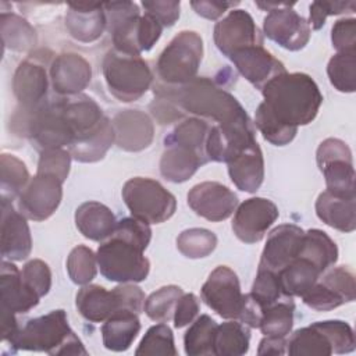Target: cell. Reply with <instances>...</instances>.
<instances>
[{"label": "cell", "mask_w": 356, "mask_h": 356, "mask_svg": "<svg viewBox=\"0 0 356 356\" xmlns=\"http://www.w3.org/2000/svg\"><path fill=\"white\" fill-rule=\"evenodd\" d=\"M152 238L147 222L125 217L117 221L113 234L97 249L96 259L102 275L113 282L135 284L147 278L150 263L145 257Z\"/></svg>", "instance_id": "cell-1"}, {"label": "cell", "mask_w": 356, "mask_h": 356, "mask_svg": "<svg viewBox=\"0 0 356 356\" xmlns=\"http://www.w3.org/2000/svg\"><path fill=\"white\" fill-rule=\"evenodd\" d=\"M263 103L284 125L296 128L310 124L323 103V95L312 76L303 72H282L263 88Z\"/></svg>", "instance_id": "cell-2"}, {"label": "cell", "mask_w": 356, "mask_h": 356, "mask_svg": "<svg viewBox=\"0 0 356 356\" xmlns=\"http://www.w3.org/2000/svg\"><path fill=\"white\" fill-rule=\"evenodd\" d=\"M154 95L171 100L184 111L210 118L217 124H228L249 117L229 92L206 76H196L179 86L159 85L154 88Z\"/></svg>", "instance_id": "cell-3"}, {"label": "cell", "mask_w": 356, "mask_h": 356, "mask_svg": "<svg viewBox=\"0 0 356 356\" xmlns=\"http://www.w3.org/2000/svg\"><path fill=\"white\" fill-rule=\"evenodd\" d=\"M13 348L19 350L46 352L49 355H88L81 339L68 324L64 310L31 318L8 339Z\"/></svg>", "instance_id": "cell-4"}, {"label": "cell", "mask_w": 356, "mask_h": 356, "mask_svg": "<svg viewBox=\"0 0 356 356\" xmlns=\"http://www.w3.org/2000/svg\"><path fill=\"white\" fill-rule=\"evenodd\" d=\"M103 75L110 93L125 103L142 97L153 82V74L140 56L115 49L104 56Z\"/></svg>", "instance_id": "cell-5"}, {"label": "cell", "mask_w": 356, "mask_h": 356, "mask_svg": "<svg viewBox=\"0 0 356 356\" xmlns=\"http://www.w3.org/2000/svg\"><path fill=\"white\" fill-rule=\"evenodd\" d=\"M76 309L92 323H104L114 313L128 310L139 314L143 310L145 293L134 284H121L111 291L100 285H83L76 293Z\"/></svg>", "instance_id": "cell-6"}, {"label": "cell", "mask_w": 356, "mask_h": 356, "mask_svg": "<svg viewBox=\"0 0 356 356\" xmlns=\"http://www.w3.org/2000/svg\"><path fill=\"white\" fill-rule=\"evenodd\" d=\"M203 57V40L193 31L175 35L161 51L156 68L164 85L179 86L196 78Z\"/></svg>", "instance_id": "cell-7"}, {"label": "cell", "mask_w": 356, "mask_h": 356, "mask_svg": "<svg viewBox=\"0 0 356 356\" xmlns=\"http://www.w3.org/2000/svg\"><path fill=\"white\" fill-rule=\"evenodd\" d=\"M122 199L132 217L147 224H160L172 217L177 200L160 182L135 177L122 186Z\"/></svg>", "instance_id": "cell-8"}, {"label": "cell", "mask_w": 356, "mask_h": 356, "mask_svg": "<svg viewBox=\"0 0 356 356\" xmlns=\"http://www.w3.org/2000/svg\"><path fill=\"white\" fill-rule=\"evenodd\" d=\"M327 191L335 196L355 197V168L349 146L337 138L323 140L316 153Z\"/></svg>", "instance_id": "cell-9"}, {"label": "cell", "mask_w": 356, "mask_h": 356, "mask_svg": "<svg viewBox=\"0 0 356 356\" xmlns=\"http://www.w3.org/2000/svg\"><path fill=\"white\" fill-rule=\"evenodd\" d=\"M200 295L204 303L222 318H239L245 295L241 291L238 275L229 267H216L203 284Z\"/></svg>", "instance_id": "cell-10"}, {"label": "cell", "mask_w": 356, "mask_h": 356, "mask_svg": "<svg viewBox=\"0 0 356 356\" xmlns=\"http://www.w3.org/2000/svg\"><path fill=\"white\" fill-rule=\"evenodd\" d=\"M355 274L345 266L328 270L314 285L302 295L305 305L317 310L328 312L341 305L355 300Z\"/></svg>", "instance_id": "cell-11"}, {"label": "cell", "mask_w": 356, "mask_h": 356, "mask_svg": "<svg viewBox=\"0 0 356 356\" xmlns=\"http://www.w3.org/2000/svg\"><path fill=\"white\" fill-rule=\"evenodd\" d=\"M293 4L280 3L277 8L268 11L263 21L264 35L281 47L296 51L303 49L312 35L309 22L292 10Z\"/></svg>", "instance_id": "cell-12"}, {"label": "cell", "mask_w": 356, "mask_h": 356, "mask_svg": "<svg viewBox=\"0 0 356 356\" xmlns=\"http://www.w3.org/2000/svg\"><path fill=\"white\" fill-rule=\"evenodd\" d=\"M63 182L56 177L36 174L18 195L19 211L29 220L43 221L60 206Z\"/></svg>", "instance_id": "cell-13"}, {"label": "cell", "mask_w": 356, "mask_h": 356, "mask_svg": "<svg viewBox=\"0 0 356 356\" xmlns=\"http://www.w3.org/2000/svg\"><path fill=\"white\" fill-rule=\"evenodd\" d=\"M253 142H256L254 125L249 117L228 124H216L207 135L206 154L209 160L228 163Z\"/></svg>", "instance_id": "cell-14"}, {"label": "cell", "mask_w": 356, "mask_h": 356, "mask_svg": "<svg viewBox=\"0 0 356 356\" xmlns=\"http://www.w3.org/2000/svg\"><path fill=\"white\" fill-rule=\"evenodd\" d=\"M278 207L268 199L250 197L235 209L232 231L245 243H256L263 239L267 229L278 218Z\"/></svg>", "instance_id": "cell-15"}, {"label": "cell", "mask_w": 356, "mask_h": 356, "mask_svg": "<svg viewBox=\"0 0 356 356\" xmlns=\"http://www.w3.org/2000/svg\"><path fill=\"white\" fill-rule=\"evenodd\" d=\"M214 43L224 56L249 47L263 46V36L252 15L245 10H231L214 26Z\"/></svg>", "instance_id": "cell-16"}, {"label": "cell", "mask_w": 356, "mask_h": 356, "mask_svg": "<svg viewBox=\"0 0 356 356\" xmlns=\"http://www.w3.org/2000/svg\"><path fill=\"white\" fill-rule=\"evenodd\" d=\"M108 32L113 35L114 49L122 53L140 56L142 51L150 50L160 39L163 25L150 14H136L120 22Z\"/></svg>", "instance_id": "cell-17"}, {"label": "cell", "mask_w": 356, "mask_h": 356, "mask_svg": "<svg viewBox=\"0 0 356 356\" xmlns=\"http://www.w3.org/2000/svg\"><path fill=\"white\" fill-rule=\"evenodd\" d=\"M47 88L49 76L44 58L35 53L19 63L13 78V92L19 103V108L32 110L43 104Z\"/></svg>", "instance_id": "cell-18"}, {"label": "cell", "mask_w": 356, "mask_h": 356, "mask_svg": "<svg viewBox=\"0 0 356 356\" xmlns=\"http://www.w3.org/2000/svg\"><path fill=\"white\" fill-rule=\"evenodd\" d=\"M189 207L209 221L227 220L238 206L236 195L225 185L206 181L195 185L188 193Z\"/></svg>", "instance_id": "cell-19"}, {"label": "cell", "mask_w": 356, "mask_h": 356, "mask_svg": "<svg viewBox=\"0 0 356 356\" xmlns=\"http://www.w3.org/2000/svg\"><path fill=\"white\" fill-rule=\"evenodd\" d=\"M305 231L293 224H282L275 227L267 238L261 252L259 268L273 273L281 271L300 252Z\"/></svg>", "instance_id": "cell-20"}, {"label": "cell", "mask_w": 356, "mask_h": 356, "mask_svg": "<svg viewBox=\"0 0 356 356\" xmlns=\"http://www.w3.org/2000/svg\"><path fill=\"white\" fill-rule=\"evenodd\" d=\"M49 75L56 93L75 96L89 85L92 78L90 64L76 53H61L50 64Z\"/></svg>", "instance_id": "cell-21"}, {"label": "cell", "mask_w": 356, "mask_h": 356, "mask_svg": "<svg viewBox=\"0 0 356 356\" xmlns=\"http://www.w3.org/2000/svg\"><path fill=\"white\" fill-rule=\"evenodd\" d=\"M236 70L257 89L274 76L285 72L284 64L263 46H249L234 51L229 56Z\"/></svg>", "instance_id": "cell-22"}, {"label": "cell", "mask_w": 356, "mask_h": 356, "mask_svg": "<svg viewBox=\"0 0 356 356\" xmlns=\"http://www.w3.org/2000/svg\"><path fill=\"white\" fill-rule=\"evenodd\" d=\"M113 129L114 143L127 152H139L146 149L154 134V127L150 117L139 110H124L114 115Z\"/></svg>", "instance_id": "cell-23"}, {"label": "cell", "mask_w": 356, "mask_h": 356, "mask_svg": "<svg viewBox=\"0 0 356 356\" xmlns=\"http://www.w3.org/2000/svg\"><path fill=\"white\" fill-rule=\"evenodd\" d=\"M32 238L26 217L13 207V202H1V254L10 260H24L31 254Z\"/></svg>", "instance_id": "cell-24"}, {"label": "cell", "mask_w": 356, "mask_h": 356, "mask_svg": "<svg viewBox=\"0 0 356 356\" xmlns=\"http://www.w3.org/2000/svg\"><path fill=\"white\" fill-rule=\"evenodd\" d=\"M65 26L70 35L79 42L89 43L99 39L107 29L103 3H70Z\"/></svg>", "instance_id": "cell-25"}, {"label": "cell", "mask_w": 356, "mask_h": 356, "mask_svg": "<svg viewBox=\"0 0 356 356\" xmlns=\"http://www.w3.org/2000/svg\"><path fill=\"white\" fill-rule=\"evenodd\" d=\"M1 309L26 313L39 303V296L24 282L21 271L11 261H1L0 270Z\"/></svg>", "instance_id": "cell-26"}, {"label": "cell", "mask_w": 356, "mask_h": 356, "mask_svg": "<svg viewBox=\"0 0 356 356\" xmlns=\"http://www.w3.org/2000/svg\"><path fill=\"white\" fill-rule=\"evenodd\" d=\"M228 174L235 186L243 192H256L264 178V159L257 145L253 142L228 163Z\"/></svg>", "instance_id": "cell-27"}, {"label": "cell", "mask_w": 356, "mask_h": 356, "mask_svg": "<svg viewBox=\"0 0 356 356\" xmlns=\"http://www.w3.org/2000/svg\"><path fill=\"white\" fill-rule=\"evenodd\" d=\"M60 104L67 121L74 131V140L95 131L104 118L99 104L85 95H75L68 96L67 99H60Z\"/></svg>", "instance_id": "cell-28"}, {"label": "cell", "mask_w": 356, "mask_h": 356, "mask_svg": "<svg viewBox=\"0 0 356 356\" xmlns=\"http://www.w3.org/2000/svg\"><path fill=\"white\" fill-rule=\"evenodd\" d=\"M75 224L85 238L103 242L113 234L117 221L107 206L90 200L76 209Z\"/></svg>", "instance_id": "cell-29"}, {"label": "cell", "mask_w": 356, "mask_h": 356, "mask_svg": "<svg viewBox=\"0 0 356 356\" xmlns=\"http://www.w3.org/2000/svg\"><path fill=\"white\" fill-rule=\"evenodd\" d=\"M316 213L323 222L338 231L352 232L356 228L355 197L335 196L324 191L316 200Z\"/></svg>", "instance_id": "cell-30"}, {"label": "cell", "mask_w": 356, "mask_h": 356, "mask_svg": "<svg viewBox=\"0 0 356 356\" xmlns=\"http://www.w3.org/2000/svg\"><path fill=\"white\" fill-rule=\"evenodd\" d=\"M140 330L138 314L128 310H121L108 317L102 325L103 345L113 352L127 350Z\"/></svg>", "instance_id": "cell-31"}, {"label": "cell", "mask_w": 356, "mask_h": 356, "mask_svg": "<svg viewBox=\"0 0 356 356\" xmlns=\"http://www.w3.org/2000/svg\"><path fill=\"white\" fill-rule=\"evenodd\" d=\"M114 129L111 121L104 117L100 125L90 134L74 140L68 147L71 157L81 163H95L104 157L114 143Z\"/></svg>", "instance_id": "cell-32"}, {"label": "cell", "mask_w": 356, "mask_h": 356, "mask_svg": "<svg viewBox=\"0 0 356 356\" xmlns=\"http://www.w3.org/2000/svg\"><path fill=\"white\" fill-rule=\"evenodd\" d=\"M204 163L199 154L186 147L165 145L160 160V172L171 182H185Z\"/></svg>", "instance_id": "cell-33"}, {"label": "cell", "mask_w": 356, "mask_h": 356, "mask_svg": "<svg viewBox=\"0 0 356 356\" xmlns=\"http://www.w3.org/2000/svg\"><path fill=\"white\" fill-rule=\"evenodd\" d=\"M277 274L282 292L293 298L306 293L323 273L307 259L296 257Z\"/></svg>", "instance_id": "cell-34"}, {"label": "cell", "mask_w": 356, "mask_h": 356, "mask_svg": "<svg viewBox=\"0 0 356 356\" xmlns=\"http://www.w3.org/2000/svg\"><path fill=\"white\" fill-rule=\"evenodd\" d=\"M286 353L293 356H330L334 353L331 341L320 323L296 330L286 342Z\"/></svg>", "instance_id": "cell-35"}, {"label": "cell", "mask_w": 356, "mask_h": 356, "mask_svg": "<svg viewBox=\"0 0 356 356\" xmlns=\"http://www.w3.org/2000/svg\"><path fill=\"white\" fill-rule=\"evenodd\" d=\"M298 257L307 259L321 273H324L337 263L338 248L324 231L313 228L305 232Z\"/></svg>", "instance_id": "cell-36"}, {"label": "cell", "mask_w": 356, "mask_h": 356, "mask_svg": "<svg viewBox=\"0 0 356 356\" xmlns=\"http://www.w3.org/2000/svg\"><path fill=\"white\" fill-rule=\"evenodd\" d=\"M210 128L211 127L207 124V121L202 118H185L172 129L164 142L165 145H178L186 147L199 154L204 161H209L206 154V140Z\"/></svg>", "instance_id": "cell-37"}, {"label": "cell", "mask_w": 356, "mask_h": 356, "mask_svg": "<svg viewBox=\"0 0 356 356\" xmlns=\"http://www.w3.org/2000/svg\"><path fill=\"white\" fill-rule=\"evenodd\" d=\"M250 334L248 325L238 320H231L217 325L214 338V355L217 356H239L249 349Z\"/></svg>", "instance_id": "cell-38"}, {"label": "cell", "mask_w": 356, "mask_h": 356, "mask_svg": "<svg viewBox=\"0 0 356 356\" xmlns=\"http://www.w3.org/2000/svg\"><path fill=\"white\" fill-rule=\"evenodd\" d=\"M217 323L207 314L196 317L184 337L185 353L189 356L214 355V338Z\"/></svg>", "instance_id": "cell-39"}, {"label": "cell", "mask_w": 356, "mask_h": 356, "mask_svg": "<svg viewBox=\"0 0 356 356\" xmlns=\"http://www.w3.org/2000/svg\"><path fill=\"white\" fill-rule=\"evenodd\" d=\"M1 38L7 49L15 51H25L36 44V32L29 22L19 15L11 13H1L0 18Z\"/></svg>", "instance_id": "cell-40"}, {"label": "cell", "mask_w": 356, "mask_h": 356, "mask_svg": "<svg viewBox=\"0 0 356 356\" xmlns=\"http://www.w3.org/2000/svg\"><path fill=\"white\" fill-rule=\"evenodd\" d=\"M295 305L292 298H284L264 309L259 328L268 337H286L293 325Z\"/></svg>", "instance_id": "cell-41"}, {"label": "cell", "mask_w": 356, "mask_h": 356, "mask_svg": "<svg viewBox=\"0 0 356 356\" xmlns=\"http://www.w3.org/2000/svg\"><path fill=\"white\" fill-rule=\"evenodd\" d=\"M1 202H13L28 184L29 172L25 164L13 154H1Z\"/></svg>", "instance_id": "cell-42"}, {"label": "cell", "mask_w": 356, "mask_h": 356, "mask_svg": "<svg viewBox=\"0 0 356 356\" xmlns=\"http://www.w3.org/2000/svg\"><path fill=\"white\" fill-rule=\"evenodd\" d=\"M182 295L184 291L177 285L161 286L145 299L143 310L153 321L165 323L172 318L175 305Z\"/></svg>", "instance_id": "cell-43"}, {"label": "cell", "mask_w": 356, "mask_h": 356, "mask_svg": "<svg viewBox=\"0 0 356 356\" xmlns=\"http://www.w3.org/2000/svg\"><path fill=\"white\" fill-rule=\"evenodd\" d=\"M327 74L331 85L343 93H352L356 89V53H337L327 65Z\"/></svg>", "instance_id": "cell-44"}, {"label": "cell", "mask_w": 356, "mask_h": 356, "mask_svg": "<svg viewBox=\"0 0 356 356\" xmlns=\"http://www.w3.org/2000/svg\"><path fill=\"white\" fill-rule=\"evenodd\" d=\"M217 246L214 232L204 228H189L177 238L178 250L189 259H202L209 256Z\"/></svg>", "instance_id": "cell-45"}, {"label": "cell", "mask_w": 356, "mask_h": 356, "mask_svg": "<svg viewBox=\"0 0 356 356\" xmlns=\"http://www.w3.org/2000/svg\"><path fill=\"white\" fill-rule=\"evenodd\" d=\"M254 124L259 128V131L261 132L263 138L275 146H284V145L291 143L298 134L296 128H291V127L281 124L271 114V111L266 107V104L263 102L256 108Z\"/></svg>", "instance_id": "cell-46"}, {"label": "cell", "mask_w": 356, "mask_h": 356, "mask_svg": "<svg viewBox=\"0 0 356 356\" xmlns=\"http://www.w3.org/2000/svg\"><path fill=\"white\" fill-rule=\"evenodd\" d=\"M97 268V259L93 250L85 245L75 246L67 259V271L72 282L78 285L89 284Z\"/></svg>", "instance_id": "cell-47"}, {"label": "cell", "mask_w": 356, "mask_h": 356, "mask_svg": "<svg viewBox=\"0 0 356 356\" xmlns=\"http://www.w3.org/2000/svg\"><path fill=\"white\" fill-rule=\"evenodd\" d=\"M136 355H177L175 343H174V335L171 328L164 324H156L152 325L145 337L142 338L138 349L135 350Z\"/></svg>", "instance_id": "cell-48"}, {"label": "cell", "mask_w": 356, "mask_h": 356, "mask_svg": "<svg viewBox=\"0 0 356 356\" xmlns=\"http://www.w3.org/2000/svg\"><path fill=\"white\" fill-rule=\"evenodd\" d=\"M250 295L261 305L263 309L277 303L284 298H291L282 292L278 274L261 268L257 270V275L253 281Z\"/></svg>", "instance_id": "cell-49"}, {"label": "cell", "mask_w": 356, "mask_h": 356, "mask_svg": "<svg viewBox=\"0 0 356 356\" xmlns=\"http://www.w3.org/2000/svg\"><path fill=\"white\" fill-rule=\"evenodd\" d=\"M71 165V153L64 149H49L40 152L38 172L56 177L61 182H64L68 177Z\"/></svg>", "instance_id": "cell-50"}, {"label": "cell", "mask_w": 356, "mask_h": 356, "mask_svg": "<svg viewBox=\"0 0 356 356\" xmlns=\"http://www.w3.org/2000/svg\"><path fill=\"white\" fill-rule=\"evenodd\" d=\"M24 282L39 296H44L51 286V273L49 266L40 260H29L21 271Z\"/></svg>", "instance_id": "cell-51"}, {"label": "cell", "mask_w": 356, "mask_h": 356, "mask_svg": "<svg viewBox=\"0 0 356 356\" xmlns=\"http://www.w3.org/2000/svg\"><path fill=\"white\" fill-rule=\"evenodd\" d=\"M328 335L334 353H349L355 349V334L352 327L342 320L318 321Z\"/></svg>", "instance_id": "cell-52"}, {"label": "cell", "mask_w": 356, "mask_h": 356, "mask_svg": "<svg viewBox=\"0 0 356 356\" xmlns=\"http://www.w3.org/2000/svg\"><path fill=\"white\" fill-rule=\"evenodd\" d=\"M355 7V1H313L310 4L309 25L317 31L325 24L327 17L342 13H353Z\"/></svg>", "instance_id": "cell-53"}, {"label": "cell", "mask_w": 356, "mask_h": 356, "mask_svg": "<svg viewBox=\"0 0 356 356\" xmlns=\"http://www.w3.org/2000/svg\"><path fill=\"white\" fill-rule=\"evenodd\" d=\"M331 40L338 53H356V19H338L331 29Z\"/></svg>", "instance_id": "cell-54"}, {"label": "cell", "mask_w": 356, "mask_h": 356, "mask_svg": "<svg viewBox=\"0 0 356 356\" xmlns=\"http://www.w3.org/2000/svg\"><path fill=\"white\" fill-rule=\"evenodd\" d=\"M179 1L175 0H156V1H142V7L147 14L153 15L161 25L172 26L179 18Z\"/></svg>", "instance_id": "cell-55"}, {"label": "cell", "mask_w": 356, "mask_h": 356, "mask_svg": "<svg viewBox=\"0 0 356 356\" xmlns=\"http://www.w3.org/2000/svg\"><path fill=\"white\" fill-rule=\"evenodd\" d=\"M199 300L193 293H184L177 305H175V310H174V325L175 328H182L188 324H191L199 313Z\"/></svg>", "instance_id": "cell-56"}, {"label": "cell", "mask_w": 356, "mask_h": 356, "mask_svg": "<svg viewBox=\"0 0 356 356\" xmlns=\"http://www.w3.org/2000/svg\"><path fill=\"white\" fill-rule=\"evenodd\" d=\"M150 111L160 124H170L182 117L181 108L175 103L160 96H156V100L150 104Z\"/></svg>", "instance_id": "cell-57"}, {"label": "cell", "mask_w": 356, "mask_h": 356, "mask_svg": "<svg viewBox=\"0 0 356 356\" xmlns=\"http://www.w3.org/2000/svg\"><path fill=\"white\" fill-rule=\"evenodd\" d=\"M238 1H192L191 6L197 15L207 19H217L229 8L238 6Z\"/></svg>", "instance_id": "cell-58"}, {"label": "cell", "mask_w": 356, "mask_h": 356, "mask_svg": "<svg viewBox=\"0 0 356 356\" xmlns=\"http://www.w3.org/2000/svg\"><path fill=\"white\" fill-rule=\"evenodd\" d=\"M286 353V341L285 337H268L266 335L257 349V355H285Z\"/></svg>", "instance_id": "cell-59"}, {"label": "cell", "mask_w": 356, "mask_h": 356, "mask_svg": "<svg viewBox=\"0 0 356 356\" xmlns=\"http://www.w3.org/2000/svg\"><path fill=\"white\" fill-rule=\"evenodd\" d=\"M14 314L15 313H13L7 309H1V338H3V341H8L19 328Z\"/></svg>", "instance_id": "cell-60"}]
</instances>
